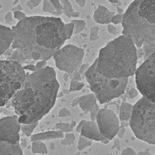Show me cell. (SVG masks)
<instances>
[{
    "label": "cell",
    "instance_id": "10",
    "mask_svg": "<svg viewBox=\"0 0 155 155\" xmlns=\"http://www.w3.org/2000/svg\"><path fill=\"white\" fill-rule=\"evenodd\" d=\"M100 132L108 140H112L120 130V121L114 112L107 108H101L96 117Z\"/></svg>",
    "mask_w": 155,
    "mask_h": 155
},
{
    "label": "cell",
    "instance_id": "21",
    "mask_svg": "<svg viewBox=\"0 0 155 155\" xmlns=\"http://www.w3.org/2000/svg\"><path fill=\"white\" fill-rule=\"evenodd\" d=\"M32 152L33 154H48V150L45 143L42 141H34L32 144Z\"/></svg>",
    "mask_w": 155,
    "mask_h": 155
},
{
    "label": "cell",
    "instance_id": "22",
    "mask_svg": "<svg viewBox=\"0 0 155 155\" xmlns=\"http://www.w3.org/2000/svg\"><path fill=\"white\" fill-rule=\"evenodd\" d=\"M77 126L76 121H72L71 123H64L59 122L57 123L55 125V128L57 130H59L64 134L70 133L74 128V127Z\"/></svg>",
    "mask_w": 155,
    "mask_h": 155
},
{
    "label": "cell",
    "instance_id": "1",
    "mask_svg": "<svg viewBox=\"0 0 155 155\" xmlns=\"http://www.w3.org/2000/svg\"><path fill=\"white\" fill-rule=\"evenodd\" d=\"M11 60L48 61L67 40L65 25L57 17L32 16L13 28Z\"/></svg>",
    "mask_w": 155,
    "mask_h": 155
},
{
    "label": "cell",
    "instance_id": "28",
    "mask_svg": "<svg viewBox=\"0 0 155 155\" xmlns=\"http://www.w3.org/2000/svg\"><path fill=\"white\" fill-rule=\"evenodd\" d=\"M74 25L71 22L70 23L65 24V34L67 40L71 39L74 34Z\"/></svg>",
    "mask_w": 155,
    "mask_h": 155
},
{
    "label": "cell",
    "instance_id": "44",
    "mask_svg": "<svg viewBox=\"0 0 155 155\" xmlns=\"http://www.w3.org/2000/svg\"><path fill=\"white\" fill-rule=\"evenodd\" d=\"M137 155H152L150 153L147 152V151H139L137 153Z\"/></svg>",
    "mask_w": 155,
    "mask_h": 155
},
{
    "label": "cell",
    "instance_id": "46",
    "mask_svg": "<svg viewBox=\"0 0 155 155\" xmlns=\"http://www.w3.org/2000/svg\"><path fill=\"white\" fill-rule=\"evenodd\" d=\"M77 104H78V98H76L75 99L73 100V101L72 103V107H75Z\"/></svg>",
    "mask_w": 155,
    "mask_h": 155
},
{
    "label": "cell",
    "instance_id": "29",
    "mask_svg": "<svg viewBox=\"0 0 155 155\" xmlns=\"http://www.w3.org/2000/svg\"><path fill=\"white\" fill-rule=\"evenodd\" d=\"M90 40L91 41H94L98 40L99 38V28L98 26L91 27L90 29Z\"/></svg>",
    "mask_w": 155,
    "mask_h": 155
},
{
    "label": "cell",
    "instance_id": "33",
    "mask_svg": "<svg viewBox=\"0 0 155 155\" xmlns=\"http://www.w3.org/2000/svg\"><path fill=\"white\" fill-rule=\"evenodd\" d=\"M71 115V112L68 108H63L59 111V116L61 118H64L68 117Z\"/></svg>",
    "mask_w": 155,
    "mask_h": 155
},
{
    "label": "cell",
    "instance_id": "17",
    "mask_svg": "<svg viewBox=\"0 0 155 155\" xmlns=\"http://www.w3.org/2000/svg\"><path fill=\"white\" fill-rule=\"evenodd\" d=\"M97 99L94 93L78 97V105L85 112H90L91 108L97 104Z\"/></svg>",
    "mask_w": 155,
    "mask_h": 155
},
{
    "label": "cell",
    "instance_id": "42",
    "mask_svg": "<svg viewBox=\"0 0 155 155\" xmlns=\"http://www.w3.org/2000/svg\"><path fill=\"white\" fill-rule=\"evenodd\" d=\"M129 95H130V97H131V98H134V97H136L137 95H138V92L137 91H135V90H131L130 91V92H129Z\"/></svg>",
    "mask_w": 155,
    "mask_h": 155
},
{
    "label": "cell",
    "instance_id": "18",
    "mask_svg": "<svg viewBox=\"0 0 155 155\" xmlns=\"http://www.w3.org/2000/svg\"><path fill=\"white\" fill-rule=\"evenodd\" d=\"M64 137L63 132L59 130L48 131L44 132H41L36 134H33L30 137V140L34 141H48L56 139H63Z\"/></svg>",
    "mask_w": 155,
    "mask_h": 155
},
{
    "label": "cell",
    "instance_id": "39",
    "mask_svg": "<svg viewBox=\"0 0 155 155\" xmlns=\"http://www.w3.org/2000/svg\"><path fill=\"white\" fill-rule=\"evenodd\" d=\"M86 120H81V121L78 123V125L76 126V131H77L78 133H80L81 130H82V127H83V126H84V123L86 122Z\"/></svg>",
    "mask_w": 155,
    "mask_h": 155
},
{
    "label": "cell",
    "instance_id": "20",
    "mask_svg": "<svg viewBox=\"0 0 155 155\" xmlns=\"http://www.w3.org/2000/svg\"><path fill=\"white\" fill-rule=\"evenodd\" d=\"M61 3L63 7L64 14L66 16L71 17H78L80 13L79 12H74L73 7L71 5V3L68 0H61Z\"/></svg>",
    "mask_w": 155,
    "mask_h": 155
},
{
    "label": "cell",
    "instance_id": "30",
    "mask_svg": "<svg viewBox=\"0 0 155 155\" xmlns=\"http://www.w3.org/2000/svg\"><path fill=\"white\" fill-rule=\"evenodd\" d=\"M124 14H115L111 19V23L114 25L122 24L123 21Z\"/></svg>",
    "mask_w": 155,
    "mask_h": 155
},
{
    "label": "cell",
    "instance_id": "24",
    "mask_svg": "<svg viewBox=\"0 0 155 155\" xmlns=\"http://www.w3.org/2000/svg\"><path fill=\"white\" fill-rule=\"evenodd\" d=\"M92 143L93 141L91 140V139L80 135V136L79 137L78 142V149L80 151H82L87 148V147H90L92 145Z\"/></svg>",
    "mask_w": 155,
    "mask_h": 155
},
{
    "label": "cell",
    "instance_id": "3",
    "mask_svg": "<svg viewBox=\"0 0 155 155\" xmlns=\"http://www.w3.org/2000/svg\"><path fill=\"white\" fill-rule=\"evenodd\" d=\"M137 47L131 38L122 34L100 49L97 70L110 79H124L135 76L137 69Z\"/></svg>",
    "mask_w": 155,
    "mask_h": 155
},
{
    "label": "cell",
    "instance_id": "43",
    "mask_svg": "<svg viewBox=\"0 0 155 155\" xmlns=\"http://www.w3.org/2000/svg\"><path fill=\"white\" fill-rule=\"evenodd\" d=\"M20 145H21V147H22V149L25 148L27 145V141L25 139H21V141H20Z\"/></svg>",
    "mask_w": 155,
    "mask_h": 155
},
{
    "label": "cell",
    "instance_id": "41",
    "mask_svg": "<svg viewBox=\"0 0 155 155\" xmlns=\"http://www.w3.org/2000/svg\"><path fill=\"white\" fill-rule=\"evenodd\" d=\"M75 1L80 7H84L86 5L87 0H75Z\"/></svg>",
    "mask_w": 155,
    "mask_h": 155
},
{
    "label": "cell",
    "instance_id": "7",
    "mask_svg": "<svg viewBox=\"0 0 155 155\" xmlns=\"http://www.w3.org/2000/svg\"><path fill=\"white\" fill-rule=\"evenodd\" d=\"M27 74L20 62L0 61V106L4 107L25 82Z\"/></svg>",
    "mask_w": 155,
    "mask_h": 155
},
{
    "label": "cell",
    "instance_id": "11",
    "mask_svg": "<svg viewBox=\"0 0 155 155\" xmlns=\"http://www.w3.org/2000/svg\"><path fill=\"white\" fill-rule=\"evenodd\" d=\"M21 124L17 114L7 116L0 119V141L11 143L20 142Z\"/></svg>",
    "mask_w": 155,
    "mask_h": 155
},
{
    "label": "cell",
    "instance_id": "14",
    "mask_svg": "<svg viewBox=\"0 0 155 155\" xmlns=\"http://www.w3.org/2000/svg\"><path fill=\"white\" fill-rule=\"evenodd\" d=\"M115 15L114 11H110L106 7L99 5L94 13V20L100 25H109L111 19Z\"/></svg>",
    "mask_w": 155,
    "mask_h": 155
},
{
    "label": "cell",
    "instance_id": "25",
    "mask_svg": "<svg viewBox=\"0 0 155 155\" xmlns=\"http://www.w3.org/2000/svg\"><path fill=\"white\" fill-rule=\"evenodd\" d=\"M71 22L74 25V34H75L82 32L86 26V22L83 20H72Z\"/></svg>",
    "mask_w": 155,
    "mask_h": 155
},
{
    "label": "cell",
    "instance_id": "12",
    "mask_svg": "<svg viewBox=\"0 0 155 155\" xmlns=\"http://www.w3.org/2000/svg\"><path fill=\"white\" fill-rule=\"evenodd\" d=\"M80 135L86 137L92 141L101 142L104 144H108L110 142L104 138L100 132L99 127L96 121L86 120L80 131Z\"/></svg>",
    "mask_w": 155,
    "mask_h": 155
},
{
    "label": "cell",
    "instance_id": "40",
    "mask_svg": "<svg viewBox=\"0 0 155 155\" xmlns=\"http://www.w3.org/2000/svg\"><path fill=\"white\" fill-rule=\"evenodd\" d=\"M108 1L116 7H120L122 5V2L120 0H108Z\"/></svg>",
    "mask_w": 155,
    "mask_h": 155
},
{
    "label": "cell",
    "instance_id": "9",
    "mask_svg": "<svg viewBox=\"0 0 155 155\" xmlns=\"http://www.w3.org/2000/svg\"><path fill=\"white\" fill-rule=\"evenodd\" d=\"M84 50L73 44L63 46L54 54L56 67L67 74H73L82 67Z\"/></svg>",
    "mask_w": 155,
    "mask_h": 155
},
{
    "label": "cell",
    "instance_id": "35",
    "mask_svg": "<svg viewBox=\"0 0 155 155\" xmlns=\"http://www.w3.org/2000/svg\"><path fill=\"white\" fill-rule=\"evenodd\" d=\"M120 155H137V153L135 152V150L131 148V147H127V148L124 149Z\"/></svg>",
    "mask_w": 155,
    "mask_h": 155
},
{
    "label": "cell",
    "instance_id": "13",
    "mask_svg": "<svg viewBox=\"0 0 155 155\" xmlns=\"http://www.w3.org/2000/svg\"><path fill=\"white\" fill-rule=\"evenodd\" d=\"M14 41L13 29L4 25H0V55H3L12 45Z\"/></svg>",
    "mask_w": 155,
    "mask_h": 155
},
{
    "label": "cell",
    "instance_id": "47",
    "mask_svg": "<svg viewBox=\"0 0 155 155\" xmlns=\"http://www.w3.org/2000/svg\"><path fill=\"white\" fill-rule=\"evenodd\" d=\"M38 155H47V154H38Z\"/></svg>",
    "mask_w": 155,
    "mask_h": 155
},
{
    "label": "cell",
    "instance_id": "26",
    "mask_svg": "<svg viewBox=\"0 0 155 155\" xmlns=\"http://www.w3.org/2000/svg\"><path fill=\"white\" fill-rule=\"evenodd\" d=\"M84 87V84L81 82V81H78L75 80H72L71 82V84H70V92H74L82 90Z\"/></svg>",
    "mask_w": 155,
    "mask_h": 155
},
{
    "label": "cell",
    "instance_id": "45",
    "mask_svg": "<svg viewBox=\"0 0 155 155\" xmlns=\"http://www.w3.org/2000/svg\"><path fill=\"white\" fill-rule=\"evenodd\" d=\"M116 9H117V11H118V14H124V13L123 9L120 8V7H116Z\"/></svg>",
    "mask_w": 155,
    "mask_h": 155
},
{
    "label": "cell",
    "instance_id": "8",
    "mask_svg": "<svg viewBox=\"0 0 155 155\" xmlns=\"http://www.w3.org/2000/svg\"><path fill=\"white\" fill-rule=\"evenodd\" d=\"M135 80L139 94L155 103V52L150 54L137 67Z\"/></svg>",
    "mask_w": 155,
    "mask_h": 155
},
{
    "label": "cell",
    "instance_id": "34",
    "mask_svg": "<svg viewBox=\"0 0 155 155\" xmlns=\"http://www.w3.org/2000/svg\"><path fill=\"white\" fill-rule=\"evenodd\" d=\"M41 2V0H29L27 2V5H28L30 9L35 8V7L40 5Z\"/></svg>",
    "mask_w": 155,
    "mask_h": 155
},
{
    "label": "cell",
    "instance_id": "27",
    "mask_svg": "<svg viewBox=\"0 0 155 155\" xmlns=\"http://www.w3.org/2000/svg\"><path fill=\"white\" fill-rule=\"evenodd\" d=\"M75 138L74 134L71 132L65 134L63 139L61 141V144L63 145H71L74 142Z\"/></svg>",
    "mask_w": 155,
    "mask_h": 155
},
{
    "label": "cell",
    "instance_id": "4",
    "mask_svg": "<svg viewBox=\"0 0 155 155\" xmlns=\"http://www.w3.org/2000/svg\"><path fill=\"white\" fill-rule=\"evenodd\" d=\"M122 34L137 48L155 47V0H133L124 13Z\"/></svg>",
    "mask_w": 155,
    "mask_h": 155
},
{
    "label": "cell",
    "instance_id": "2",
    "mask_svg": "<svg viewBox=\"0 0 155 155\" xmlns=\"http://www.w3.org/2000/svg\"><path fill=\"white\" fill-rule=\"evenodd\" d=\"M59 83L53 68L47 67L27 74L11 101L21 124L37 122L48 114L56 102Z\"/></svg>",
    "mask_w": 155,
    "mask_h": 155
},
{
    "label": "cell",
    "instance_id": "23",
    "mask_svg": "<svg viewBox=\"0 0 155 155\" xmlns=\"http://www.w3.org/2000/svg\"><path fill=\"white\" fill-rule=\"evenodd\" d=\"M38 122L31 124H21V131L27 137H31L32 135L33 131L36 128L38 125Z\"/></svg>",
    "mask_w": 155,
    "mask_h": 155
},
{
    "label": "cell",
    "instance_id": "19",
    "mask_svg": "<svg viewBox=\"0 0 155 155\" xmlns=\"http://www.w3.org/2000/svg\"><path fill=\"white\" fill-rule=\"evenodd\" d=\"M133 108H134V105H132V104L129 103H127V102L122 103L120 107V110H119L120 120H121L122 121H124V122H127V121L130 122L131 115H132Z\"/></svg>",
    "mask_w": 155,
    "mask_h": 155
},
{
    "label": "cell",
    "instance_id": "16",
    "mask_svg": "<svg viewBox=\"0 0 155 155\" xmlns=\"http://www.w3.org/2000/svg\"><path fill=\"white\" fill-rule=\"evenodd\" d=\"M0 155H23L20 142L11 143L1 141L0 142Z\"/></svg>",
    "mask_w": 155,
    "mask_h": 155
},
{
    "label": "cell",
    "instance_id": "38",
    "mask_svg": "<svg viewBox=\"0 0 155 155\" xmlns=\"http://www.w3.org/2000/svg\"><path fill=\"white\" fill-rule=\"evenodd\" d=\"M13 13H12L11 12H9L8 13H7L5 16V19L7 22V23H11L12 22L13 20Z\"/></svg>",
    "mask_w": 155,
    "mask_h": 155
},
{
    "label": "cell",
    "instance_id": "37",
    "mask_svg": "<svg viewBox=\"0 0 155 155\" xmlns=\"http://www.w3.org/2000/svg\"><path fill=\"white\" fill-rule=\"evenodd\" d=\"M107 30L108 31V32L113 35H116L118 33L117 28H116L114 25H112L111 24L107 25Z\"/></svg>",
    "mask_w": 155,
    "mask_h": 155
},
{
    "label": "cell",
    "instance_id": "6",
    "mask_svg": "<svg viewBox=\"0 0 155 155\" xmlns=\"http://www.w3.org/2000/svg\"><path fill=\"white\" fill-rule=\"evenodd\" d=\"M84 76L91 91L101 104L110 102L124 94L128 84V78L110 79L101 74L97 70L95 60L88 68Z\"/></svg>",
    "mask_w": 155,
    "mask_h": 155
},
{
    "label": "cell",
    "instance_id": "36",
    "mask_svg": "<svg viewBox=\"0 0 155 155\" xmlns=\"http://www.w3.org/2000/svg\"><path fill=\"white\" fill-rule=\"evenodd\" d=\"M35 67H36V71L44 68L47 67V62H46V61H39L35 65Z\"/></svg>",
    "mask_w": 155,
    "mask_h": 155
},
{
    "label": "cell",
    "instance_id": "5",
    "mask_svg": "<svg viewBox=\"0 0 155 155\" xmlns=\"http://www.w3.org/2000/svg\"><path fill=\"white\" fill-rule=\"evenodd\" d=\"M130 126L137 139L155 145V103L142 96L134 105Z\"/></svg>",
    "mask_w": 155,
    "mask_h": 155
},
{
    "label": "cell",
    "instance_id": "32",
    "mask_svg": "<svg viewBox=\"0 0 155 155\" xmlns=\"http://www.w3.org/2000/svg\"><path fill=\"white\" fill-rule=\"evenodd\" d=\"M13 16H14V18L15 19H17L18 22L24 20L25 18L27 17V16L25 13H23L20 11H15L13 13Z\"/></svg>",
    "mask_w": 155,
    "mask_h": 155
},
{
    "label": "cell",
    "instance_id": "15",
    "mask_svg": "<svg viewBox=\"0 0 155 155\" xmlns=\"http://www.w3.org/2000/svg\"><path fill=\"white\" fill-rule=\"evenodd\" d=\"M43 11L54 16H60L64 13L63 7L59 0H44Z\"/></svg>",
    "mask_w": 155,
    "mask_h": 155
},
{
    "label": "cell",
    "instance_id": "31",
    "mask_svg": "<svg viewBox=\"0 0 155 155\" xmlns=\"http://www.w3.org/2000/svg\"><path fill=\"white\" fill-rule=\"evenodd\" d=\"M100 109H101V108L98 106V104H96L95 106H94V107L91 108V109L90 111L91 120H92V121H96L97 115L98 112L100 110Z\"/></svg>",
    "mask_w": 155,
    "mask_h": 155
}]
</instances>
